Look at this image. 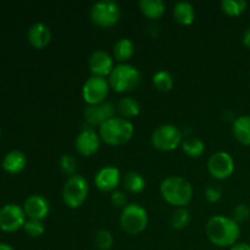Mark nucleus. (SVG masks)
Segmentation results:
<instances>
[{"instance_id":"nucleus-29","label":"nucleus","mask_w":250,"mask_h":250,"mask_svg":"<svg viewBox=\"0 0 250 250\" xmlns=\"http://www.w3.org/2000/svg\"><path fill=\"white\" fill-rule=\"evenodd\" d=\"M59 167L62 171V173L67 175L68 177L75 176L77 172V160L75 156L70 155V154H63L59 159Z\"/></svg>"},{"instance_id":"nucleus-11","label":"nucleus","mask_w":250,"mask_h":250,"mask_svg":"<svg viewBox=\"0 0 250 250\" xmlns=\"http://www.w3.org/2000/svg\"><path fill=\"white\" fill-rule=\"evenodd\" d=\"M23 208L17 204H6L0 209V229L4 232H16L23 229L26 222Z\"/></svg>"},{"instance_id":"nucleus-36","label":"nucleus","mask_w":250,"mask_h":250,"mask_svg":"<svg viewBox=\"0 0 250 250\" xmlns=\"http://www.w3.org/2000/svg\"><path fill=\"white\" fill-rule=\"evenodd\" d=\"M242 42H243V44L247 48H250V27L244 31L243 36H242Z\"/></svg>"},{"instance_id":"nucleus-7","label":"nucleus","mask_w":250,"mask_h":250,"mask_svg":"<svg viewBox=\"0 0 250 250\" xmlns=\"http://www.w3.org/2000/svg\"><path fill=\"white\" fill-rule=\"evenodd\" d=\"M90 20L99 27H112L121 19V7L114 0H100L94 2L89 11Z\"/></svg>"},{"instance_id":"nucleus-19","label":"nucleus","mask_w":250,"mask_h":250,"mask_svg":"<svg viewBox=\"0 0 250 250\" xmlns=\"http://www.w3.org/2000/svg\"><path fill=\"white\" fill-rule=\"evenodd\" d=\"M234 138L243 146H250V115H241L232 124Z\"/></svg>"},{"instance_id":"nucleus-38","label":"nucleus","mask_w":250,"mask_h":250,"mask_svg":"<svg viewBox=\"0 0 250 250\" xmlns=\"http://www.w3.org/2000/svg\"><path fill=\"white\" fill-rule=\"evenodd\" d=\"M0 138H1V129H0Z\"/></svg>"},{"instance_id":"nucleus-17","label":"nucleus","mask_w":250,"mask_h":250,"mask_svg":"<svg viewBox=\"0 0 250 250\" xmlns=\"http://www.w3.org/2000/svg\"><path fill=\"white\" fill-rule=\"evenodd\" d=\"M51 31L44 22H36L28 29V42L33 48L43 49L50 43Z\"/></svg>"},{"instance_id":"nucleus-2","label":"nucleus","mask_w":250,"mask_h":250,"mask_svg":"<svg viewBox=\"0 0 250 250\" xmlns=\"http://www.w3.org/2000/svg\"><path fill=\"white\" fill-rule=\"evenodd\" d=\"M160 194L176 208H186L193 198V186L181 176H168L160 183Z\"/></svg>"},{"instance_id":"nucleus-35","label":"nucleus","mask_w":250,"mask_h":250,"mask_svg":"<svg viewBox=\"0 0 250 250\" xmlns=\"http://www.w3.org/2000/svg\"><path fill=\"white\" fill-rule=\"evenodd\" d=\"M229 250H250V244L246 242H237L234 246H232Z\"/></svg>"},{"instance_id":"nucleus-24","label":"nucleus","mask_w":250,"mask_h":250,"mask_svg":"<svg viewBox=\"0 0 250 250\" xmlns=\"http://www.w3.org/2000/svg\"><path fill=\"white\" fill-rule=\"evenodd\" d=\"M122 185L125 189L133 194H138L146 189V180L143 176L136 171H129L122 177Z\"/></svg>"},{"instance_id":"nucleus-30","label":"nucleus","mask_w":250,"mask_h":250,"mask_svg":"<svg viewBox=\"0 0 250 250\" xmlns=\"http://www.w3.org/2000/svg\"><path fill=\"white\" fill-rule=\"evenodd\" d=\"M23 229L28 237H32V238H38V237H41L42 234H44V232H45V226H44L43 221L28 219L26 222H24Z\"/></svg>"},{"instance_id":"nucleus-15","label":"nucleus","mask_w":250,"mask_h":250,"mask_svg":"<svg viewBox=\"0 0 250 250\" xmlns=\"http://www.w3.org/2000/svg\"><path fill=\"white\" fill-rule=\"evenodd\" d=\"M122 181L121 172L115 166H104L94 176V183L102 192H114Z\"/></svg>"},{"instance_id":"nucleus-10","label":"nucleus","mask_w":250,"mask_h":250,"mask_svg":"<svg viewBox=\"0 0 250 250\" xmlns=\"http://www.w3.org/2000/svg\"><path fill=\"white\" fill-rule=\"evenodd\" d=\"M233 156L227 151H216L208 160V171L215 180H227L234 172Z\"/></svg>"},{"instance_id":"nucleus-33","label":"nucleus","mask_w":250,"mask_h":250,"mask_svg":"<svg viewBox=\"0 0 250 250\" xmlns=\"http://www.w3.org/2000/svg\"><path fill=\"white\" fill-rule=\"evenodd\" d=\"M110 200H111V204L114 205L117 209H124L128 205V198H127V194L124 192V190H114L111 193V197H110Z\"/></svg>"},{"instance_id":"nucleus-26","label":"nucleus","mask_w":250,"mask_h":250,"mask_svg":"<svg viewBox=\"0 0 250 250\" xmlns=\"http://www.w3.org/2000/svg\"><path fill=\"white\" fill-rule=\"evenodd\" d=\"M153 84L160 92H170L175 84V80L168 71L159 70L153 75Z\"/></svg>"},{"instance_id":"nucleus-28","label":"nucleus","mask_w":250,"mask_h":250,"mask_svg":"<svg viewBox=\"0 0 250 250\" xmlns=\"http://www.w3.org/2000/svg\"><path fill=\"white\" fill-rule=\"evenodd\" d=\"M171 227L175 229H183L190 222V212L187 208H177L171 215Z\"/></svg>"},{"instance_id":"nucleus-1","label":"nucleus","mask_w":250,"mask_h":250,"mask_svg":"<svg viewBox=\"0 0 250 250\" xmlns=\"http://www.w3.org/2000/svg\"><path fill=\"white\" fill-rule=\"evenodd\" d=\"M205 233L214 246L220 248H231L238 242L241 227L232 217L215 215L210 217L205 225Z\"/></svg>"},{"instance_id":"nucleus-16","label":"nucleus","mask_w":250,"mask_h":250,"mask_svg":"<svg viewBox=\"0 0 250 250\" xmlns=\"http://www.w3.org/2000/svg\"><path fill=\"white\" fill-rule=\"evenodd\" d=\"M23 210L28 219L43 221L50 212V205L43 195L33 194L24 200Z\"/></svg>"},{"instance_id":"nucleus-4","label":"nucleus","mask_w":250,"mask_h":250,"mask_svg":"<svg viewBox=\"0 0 250 250\" xmlns=\"http://www.w3.org/2000/svg\"><path fill=\"white\" fill-rule=\"evenodd\" d=\"M109 84L117 93H126L136 89L142 81V73L131 63H119L110 73Z\"/></svg>"},{"instance_id":"nucleus-13","label":"nucleus","mask_w":250,"mask_h":250,"mask_svg":"<svg viewBox=\"0 0 250 250\" xmlns=\"http://www.w3.org/2000/svg\"><path fill=\"white\" fill-rule=\"evenodd\" d=\"M100 139L99 133L97 131L89 127V128H84L78 133L75 141V148L78 154L83 156H90L94 155L100 148Z\"/></svg>"},{"instance_id":"nucleus-34","label":"nucleus","mask_w":250,"mask_h":250,"mask_svg":"<svg viewBox=\"0 0 250 250\" xmlns=\"http://www.w3.org/2000/svg\"><path fill=\"white\" fill-rule=\"evenodd\" d=\"M204 194L208 202L212 203V204L219 203L222 198L221 189H220L219 187H216V186H212V185H209L207 188H205Z\"/></svg>"},{"instance_id":"nucleus-22","label":"nucleus","mask_w":250,"mask_h":250,"mask_svg":"<svg viewBox=\"0 0 250 250\" xmlns=\"http://www.w3.org/2000/svg\"><path fill=\"white\" fill-rule=\"evenodd\" d=\"M138 5L142 14L150 20L160 19L166 11V5L163 0H141Z\"/></svg>"},{"instance_id":"nucleus-37","label":"nucleus","mask_w":250,"mask_h":250,"mask_svg":"<svg viewBox=\"0 0 250 250\" xmlns=\"http://www.w3.org/2000/svg\"><path fill=\"white\" fill-rule=\"evenodd\" d=\"M0 250H15L11 246L6 243H0Z\"/></svg>"},{"instance_id":"nucleus-8","label":"nucleus","mask_w":250,"mask_h":250,"mask_svg":"<svg viewBox=\"0 0 250 250\" xmlns=\"http://www.w3.org/2000/svg\"><path fill=\"white\" fill-rule=\"evenodd\" d=\"M183 142V133L177 126L164 124L159 126L151 134V144L160 151H171L181 146Z\"/></svg>"},{"instance_id":"nucleus-31","label":"nucleus","mask_w":250,"mask_h":250,"mask_svg":"<svg viewBox=\"0 0 250 250\" xmlns=\"http://www.w3.org/2000/svg\"><path fill=\"white\" fill-rule=\"evenodd\" d=\"M95 244H97L98 250H109L111 249L114 244V237L111 232L107 229H99L95 233Z\"/></svg>"},{"instance_id":"nucleus-25","label":"nucleus","mask_w":250,"mask_h":250,"mask_svg":"<svg viewBox=\"0 0 250 250\" xmlns=\"http://www.w3.org/2000/svg\"><path fill=\"white\" fill-rule=\"evenodd\" d=\"M181 146H182L183 153L189 158H199L205 151L204 142L198 137H187L183 139Z\"/></svg>"},{"instance_id":"nucleus-14","label":"nucleus","mask_w":250,"mask_h":250,"mask_svg":"<svg viewBox=\"0 0 250 250\" xmlns=\"http://www.w3.org/2000/svg\"><path fill=\"white\" fill-rule=\"evenodd\" d=\"M88 67H89L92 76L104 77L110 76L114 70V56L110 55L105 50H95L88 59Z\"/></svg>"},{"instance_id":"nucleus-23","label":"nucleus","mask_w":250,"mask_h":250,"mask_svg":"<svg viewBox=\"0 0 250 250\" xmlns=\"http://www.w3.org/2000/svg\"><path fill=\"white\" fill-rule=\"evenodd\" d=\"M116 111L119 112L120 117H122V119L131 120L141 114V105L134 98L124 97L117 103Z\"/></svg>"},{"instance_id":"nucleus-6","label":"nucleus","mask_w":250,"mask_h":250,"mask_svg":"<svg viewBox=\"0 0 250 250\" xmlns=\"http://www.w3.org/2000/svg\"><path fill=\"white\" fill-rule=\"evenodd\" d=\"M89 185L82 175L76 173L67 178L62 188V200L65 205L71 209L82 207L88 198Z\"/></svg>"},{"instance_id":"nucleus-12","label":"nucleus","mask_w":250,"mask_h":250,"mask_svg":"<svg viewBox=\"0 0 250 250\" xmlns=\"http://www.w3.org/2000/svg\"><path fill=\"white\" fill-rule=\"evenodd\" d=\"M115 114H116V106L111 102L105 100L100 104L88 105L83 112V116L90 127H100L107 120L115 117Z\"/></svg>"},{"instance_id":"nucleus-9","label":"nucleus","mask_w":250,"mask_h":250,"mask_svg":"<svg viewBox=\"0 0 250 250\" xmlns=\"http://www.w3.org/2000/svg\"><path fill=\"white\" fill-rule=\"evenodd\" d=\"M109 90L110 84L107 78L90 76L82 87V98L88 105H97L105 102Z\"/></svg>"},{"instance_id":"nucleus-27","label":"nucleus","mask_w":250,"mask_h":250,"mask_svg":"<svg viewBox=\"0 0 250 250\" xmlns=\"http://www.w3.org/2000/svg\"><path fill=\"white\" fill-rule=\"evenodd\" d=\"M248 7L246 0H222L221 9L229 16H241Z\"/></svg>"},{"instance_id":"nucleus-18","label":"nucleus","mask_w":250,"mask_h":250,"mask_svg":"<svg viewBox=\"0 0 250 250\" xmlns=\"http://www.w3.org/2000/svg\"><path fill=\"white\" fill-rule=\"evenodd\" d=\"M27 165V156L21 150H11L2 159V168L9 173H20Z\"/></svg>"},{"instance_id":"nucleus-32","label":"nucleus","mask_w":250,"mask_h":250,"mask_svg":"<svg viewBox=\"0 0 250 250\" xmlns=\"http://www.w3.org/2000/svg\"><path fill=\"white\" fill-rule=\"evenodd\" d=\"M250 217V208L247 204H238L233 209L232 212V219L238 225L246 222Z\"/></svg>"},{"instance_id":"nucleus-3","label":"nucleus","mask_w":250,"mask_h":250,"mask_svg":"<svg viewBox=\"0 0 250 250\" xmlns=\"http://www.w3.org/2000/svg\"><path fill=\"white\" fill-rule=\"evenodd\" d=\"M100 139L107 146H120L128 143L134 134V126L129 120L115 116L99 127Z\"/></svg>"},{"instance_id":"nucleus-20","label":"nucleus","mask_w":250,"mask_h":250,"mask_svg":"<svg viewBox=\"0 0 250 250\" xmlns=\"http://www.w3.org/2000/svg\"><path fill=\"white\" fill-rule=\"evenodd\" d=\"M134 51H136V46L131 39L120 38L112 48L114 60L119 61L120 63H127V61L131 60L132 56L134 55Z\"/></svg>"},{"instance_id":"nucleus-21","label":"nucleus","mask_w":250,"mask_h":250,"mask_svg":"<svg viewBox=\"0 0 250 250\" xmlns=\"http://www.w3.org/2000/svg\"><path fill=\"white\" fill-rule=\"evenodd\" d=\"M173 17L176 21L183 26H189L194 22L195 10L190 2L177 1L173 6Z\"/></svg>"},{"instance_id":"nucleus-5","label":"nucleus","mask_w":250,"mask_h":250,"mask_svg":"<svg viewBox=\"0 0 250 250\" xmlns=\"http://www.w3.org/2000/svg\"><path fill=\"white\" fill-rule=\"evenodd\" d=\"M149 216L146 210L142 205L132 203L124 208L120 215V225L121 229L131 236H137L142 233L148 226Z\"/></svg>"}]
</instances>
